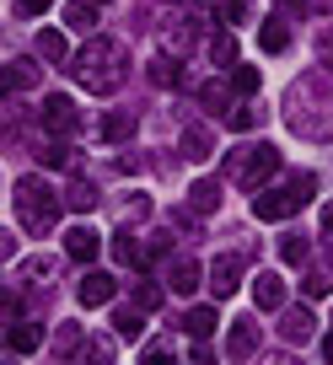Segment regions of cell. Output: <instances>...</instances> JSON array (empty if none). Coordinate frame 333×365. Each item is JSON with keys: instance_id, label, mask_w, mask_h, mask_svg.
Here are the masks:
<instances>
[{"instance_id": "b9f144b4", "label": "cell", "mask_w": 333, "mask_h": 365, "mask_svg": "<svg viewBox=\"0 0 333 365\" xmlns=\"http://www.w3.org/2000/svg\"><path fill=\"white\" fill-rule=\"evenodd\" d=\"M322 360L333 365V333H328V339H322Z\"/></svg>"}, {"instance_id": "3957f363", "label": "cell", "mask_w": 333, "mask_h": 365, "mask_svg": "<svg viewBox=\"0 0 333 365\" xmlns=\"http://www.w3.org/2000/svg\"><path fill=\"white\" fill-rule=\"evenodd\" d=\"M280 167H285V156H280L275 145H237L226 156V178L237 182V188H253V194H264Z\"/></svg>"}, {"instance_id": "d6986e66", "label": "cell", "mask_w": 333, "mask_h": 365, "mask_svg": "<svg viewBox=\"0 0 333 365\" xmlns=\"http://www.w3.org/2000/svg\"><path fill=\"white\" fill-rule=\"evenodd\" d=\"M135 124H140L135 113H108L103 124H97V135H103L108 145H118V140H129V135H135Z\"/></svg>"}, {"instance_id": "f546056e", "label": "cell", "mask_w": 333, "mask_h": 365, "mask_svg": "<svg viewBox=\"0 0 333 365\" xmlns=\"http://www.w3.org/2000/svg\"><path fill=\"white\" fill-rule=\"evenodd\" d=\"M231 86H237L242 97H253V91H258V70L253 65H237V70H231Z\"/></svg>"}, {"instance_id": "f35d334b", "label": "cell", "mask_w": 333, "mask_h": 365, "mask_svg": "<svg viewBox=\"0 0 333 365\" xmlns=\"http://www.w3.org/2000/svg\"><path fill=\"white\" fill-rule=\"evenodd\" d=\"M167 247H173V237H167V231H156V237H150V247H145V252H150V258H161V252H167Z\"/></svg>"}, {"instance_id": "ffe728a7", "label": "cell", "mask_w": 333, "mask_h": 365, "mask_svg": "<svg viewBox=\"0 0 333 365\" xmlns=\"http://www.w3.org/2000/svg\"><path fill=\"white\" fill-rule=\"evenodd\" d=\"M140 328H145V312L140 307H118L113 312V333L118 339H140Z\"/></svg>"}, {"instance_id": "52a82bcc", "label": "cell", "mask_w": 333, "mask_h": 365, "mask_svg": "<svg viewBox=\"0 0 333 365\" xmlns=\"http://www.w3.org/2000/svg\"><path fill=\"white\" fill-rule=\"evenodd\" d=\"M113 290H118V279H113V274L92 269V274H86V279L76 285V301H81V307H108V301H113Z\"/></svg>"}, {"instance_id": "83f0119b", "label": "cell", "mask_w": 333, "mask_h": 365, "mask_svg": "<svg viewBox=\"0 0 333 365\" xmlns=\"http://www.w3.org/2000/svg\"><path fill=\"white\" fill-rule=\"evenodd\" d=\"M108 247H113V258H118V263H140V247H135V231H129V226L118 231V237L108 242Z\"/></svg>"}, {"instance_id": "277c9868", "label": "cell", "mask_w": 333, "mask_h": 365, "mask_svg": "<svg viewBox=\"0 0 333 365\" xmlns=\"http://www.w3.org/2000/svg\"><path fill=\"white\" fill-rule=\"evenodd\" d=\"M312 194H317V178H312V172H290V182L264 188V194L253 199V215H258V220H290Z\"/></svg>"}, {"instance_id": "ab89813d", "label": "cell", "mask_w": 333, "mask_h": 365, "mask_svg": "<svg viewBox=\"0 0 333 365\" xmlns=\"http://www.w3.org/2000/svg\"><path fill=\"white\" fill-rule=\"evenodd\" d=\"M322 237H328V242H333V205H328V210H322Z\"/></svg>"}, {"instance_id": "d590c367", "label": "cell", "mask_w": 333, "mask_h": 365, "mask_svg": "<svg viewBox=\"0 0 333 365\" xmlns=\"http://www.w3.org/2000/svg\"><path fill=\"white\" fill-rule=\"evenodd\" d=\"M167 48H173V54H188V48H194V33H188V27H173V38H167Z\"/></svg>"}, {"instance_id": "30bf717a", "label": "cell", "mask_w": 333, "mask_h": 365, "mask_svg": "<svg viewBox=\"0 0 333 365\" xmlns=\"http://www.w3.org/2000/svg\"><path fill=\"white\" fill-rule=\"evenodd\" d=\"M65 252H70L76 263H92L97 252H103V237H97L92 226H70V231H65Z\"/></svg>"}, {"instance_id": "484cf974", "label": "cell", "mask_w": 333, "mask_h": 365, "mask_svg": "<svg viewBox=\"0 0 333 365\" xmlns=\"http://www.w3.org/2000/svg\"><path fill=\"white\" fill-rule=\"evenodd\" d=\"M280 258L285 263H312L307 258V237H301V231H285V237H280Z\"/></svg>"}, {"instance_id": "603a6c76", "label": "cell", "mask_w": 333, "mask_h": 365, "mask_svg": "<svg viewBox=\"0 0 333 365\" xmlns=\"http://www.w3.org/2000/svg\"><path fill=\"white\" fill-rule=\"evenodd\" d=\"M210 59H215V65L220 70H237V38H231V33H215V38H210Z\"/></svg>"}, {"instance_id": "e575fe53", "label": "cell", "mask_w": 333, "mask_h": 365, "mask_svg": "<svg viewBox=\"0 0 333 365\" xmlns=\"http://www.w3.org/2000/svg\"><path fill=\"white\" fill-rule=\"evenodd\" d=\"M140 365H173V349H167V344H150V349L140 354Z\"/></svg>"}, {"instance_id": "8992f818", "label": "cell", "mask_w": 333, "mask_h": 365, "mask_svg": "<svg viewBox=\"0 0 333 365\" xmlns=\"http://www.w3.org/2000/svg\"><path fill=\"white\" fill-rule=\"evenodd\" d=\"M38 118H43L48 135H70V129H76V103H70L65 91H48V97H43V113H38Z\"/></svg>"}, {"instance_id": "2e32d148", "label": "cell", "mask_w": 333, "mask_h": 365, "mask_svg": "<svg viewBox=\"0 0 333 365\" xmlns=\"http://www.w3.org/2000/svg\"><path fill=\"white\" fill-rule=\"evenodd\" d=\"M6 344H11V354H33L43 344V328L38 322H16V328H6Z\"/></svg>"}, {"instance_id": "f1b7e54d", "label": "cell", "mask_w": 333, "mask_h": 365, "mask_svg": "<svg viewBox=\"0 0 333 365\" xmlns=\"http://www.w3.org/2000/svg\"><path fill=\"white\" fill-rule=\"evenodd\" d=\"M226 124L247 135V129H258V124H264V113H258V108H231V113H226Z\"/></svg>"}, {"instance_id": "7c38bea8", "label": "cell", "mask_w": 333, "mask_h": 365, "mask_svg": "<svg viewBox=\"0 0 333 365\" xmlns=\"http://www.w3.org/2000/svg\"><path fill=\"white\" fill-rule=\"evenodd\" d=\"M167 290H173V296H194L199 290V263L194 258H173L167 263Z\"/></svg>"}, {"instance_id": "5b68a950", "label": "cell", "mask_w": 333, "mask_h": 365, "mask_svg": "<svg viewBox=\"0 0 333 365\" xmlns=\"http://www.w3.org/2000/svg\"><path fill=\"white\" fill-rule=\"evenodd\" d=\"M258 339H264V333H258V322H253V317H237V322H231V333H226V360H231V365L253 360V354H258Z\"/></svg>"}, {"instance_id": "ac0fdd59", "label": "cell", "mask_w": 333, "mask_h": 365, "mask_svg": "<svg viewBox=\"0 0 333 365\" xmlns=\"http://www.w3.org/2000/svg\"><path fill=\"white\" fill-rule=\"evenodd\" d=\"M188 205H194V215H210V210L220 205V182L215 178H199L194 188H188Z\"/></svg>"}, {"instance_id": "9c48e42d", "label": "cell", "mask_w": 333, "mask_h": 365, "mask_svg": "<svg viewBox=\"0 0 333 365\" xmlns=\"http://www.w3.org/2000/svg\"><path fill=\"white\" fill-rule=\"evenodd\" d=\"M301 296H307V307H312V301H322V296H333V263L328 258L307 263V274H301Z\"/></svg>"}, {"instance_id": "d6a6232c", "label": "cell", "mask_w": 333, "mask_h": 365, "mask_svg": "<svg viewBox=\"0 0 333 365\" xmlns=\"http://www.w3.org/2000/svg\"><path fill=\"white\" fill-rule=\"evenodd\" d=\"M70 156H76L70 145H43V156H38V161H43V167H70Z\"/></svg>"}, {"instance_id": "7a4b0ae2", "label": "cell", "mask_w": 333, "mask_h": 365, "mask_svg": "<svg viewBox=\"0 0 333 365\" xmlns=\"http://www.w3.org/2000/svg\"><path fill=\"white\" fill-rule=\"evenodd\" d=\"M11 205H16V220H22L33 237L54 231V220H59V199H54V188H48L43 178H16Z\"/></svg>"}, {"instance_id": "44dd1931", "label": "cell", "mask_w": 333, "mask_h": 365, "mask_svg": "<svg viewBox=\"0 0 333 365\" xmlns=\"http://www.w3.org/2000/svg\"><path fill=\"white\" fill-rule=\"evenodd\" d=\"M65 27H97V0H65Z\"/></svg>"}, {"instance_id": "cb8c5ba5", "label": "cell", "mask_w": 333, "mask_h": 365, "mask_svg": "<svg viewBox=\"0 0 333 365\" xmlns=\"http://www.w3.org/2000/svg\"><path fill=\"white\" fill-rule=\"evenodd\" d=\"M38 59H65V33H59V27H43V33H38Z\"/></svg>"}, {"instance_id": "7bdbcfd3", "label": "cell", "mask_w": 333, "mask_h": 365, "mask_svg": "<svg viewBox=\"0 0 333 365\" xmlns=\"http://www.w3.org/2000/svg\"><path fill=\"white\" fill-rule=\"evenodd\" d=\"M103 6H108V0H103Z\"/></svg>"}, {"instance_id": "836d02e7", "label": "cell", "mask_w": 333, "mask_h": 365, "mask_svg": "<svg viewBox=\"0 0 333 365\" xmlns=\"http://www.w3.org/2000/svg\"><path fill=\"white\" fill-rule=\"evenodd\" d=\"M220 16H226V22H247V16H253V6H247V0H226V6H220Z\"/></svg>"}, {"instance_id": "8fae6325", "label": "cell", "mask_w": 333, "mask_h": 365, "mask_svg": "<svg viewBox=\"0 0 333 365\" xmlns=\"http://www.w3.org/2000/svg\"><path fill=\"white\" fill-rule=\"evenodd\" d=\"M312 328H317V317H312V307H290L285 317H280V339L285 344H307Z\"/></svg>"}, {"instance_id": "4fadbf2b", "label": "cell", "mask_w": 333, "mask_h": 365, "mask_svg": "<svg viewBox=\"0 0 333 365\" xmlns=\"http://www.w3.org/2000/svg\"><path fill=\"white\" fill-rule=\"evenodd\" d=\"M253 301H258L264 312H280V307H285V279H280L275 269H264V274L253 279Z\"/></svg>"}, {"instance_id": "74e56055", "label": "cell", "mask_w": 333, "mask_h": 365, "mask_svg": "<svg viewBox=\"0 0 333 365\" xmlns=\"http://www.w3.org/2000/svg\"><path fill=\"white\" fill-rule=\"evenodd\" d=\"M48 6H54V0H16V11H22V16H38V11H48Z\"/></svg>"}, {"instance_id": "5bb4252c", "label": "cell", "mask_w": 333, "mask_h": 365, "mask_svg": "<svg viewBox=\"0 0 333 365\" xmlns=\"http://www.w3.org/2000/svg\"><path fill=\"white\" fill-rule=\"evenodd\" d=\"M183 328H188V339H194V344H205L210 333L220 328V322H215V307H188V312H183Z\"/></svg>"}, {"instance_id": "4dcf8cb0", "label": "cell", "mask_w": 333, "mask_h": 365, "mask_svg": "<svg viewBox=\"0 0 333 365\" xmlns=\"http://www.w3.org/2000/svg\"><path fill=\"white\" fill-rule=\"evenodd\" d=\"M135 307H140V312H156V307H161V290L150 285V279H140V285H135Z\"/></svg>"}, {"instance_id": "e0dca14e", "label": "cell", "mask_w": 333, "mask_h": 365, "mask_svg": "<svg viewBox=\"0 0 333 365\" xmlns=\"http://www.w3.org/2000/svg\"><path fill=\"white\" fill-rule=\"evenodd\" d=\"M210 150H215L210 129H205V124H188V129H183V156H188V161H210Z\"/></svg>"}, {"instance_id": "60d3db41", "label": "cell", "mask_w": 333, "mask_h": 365, "mask_svg": "<svg viewBox=\"0 0 333 365\" xmlns=\"http://www.w3.org/2000/svg\"><path fill=\"white\" fill-rule=\"evenodd\" d=\"M264 365H301V360H290V354H269Z\"/></svg>"}, {"instance_id": "ba28073f", "label": "cell", "mask_w": 333, "mask_h": 365, "mask_svg": "<svg viewBox=\"0 0 333 365\" xmlns=\"http://www.w3.org/2000/svg\"><path fill=\"white\" fill-rule=\"evenodd\" d=\"M237 285H242V258H237V252H231V258H215V263H210V290H215L220 301L237 296Z\"/></svg>"}, {"instance_id": "7402d4cb", "label": "cell", "mask_w": 333, "mask_h": 365, "mask_svg": "<svg viewBox=\"0 0 333 365\" xmlns=\"http://www.w3.org/2000/svg\"><path fill=\"white\" fill-rule=\"evenodd\" d=\"M150 81H156V86H178V81H183L178 59L173 54H156V59H150Z\"/></svg>"}, {"instance_id": "8d00e7d4", "label": "cell", "mask_w": 333, "mask_h": 365, "mask_svg": "<svg viewBox=\"0 0 333 365\" xmlns=\"http://www.w3.org/2000/svg\"><path fill=\"white\" fill-rule=\"evenodd\" d=\"M108 354H113V344H86V360L92 365H108Z\"/></svg>"}, {"instance_id": "6da1fadb", "label": "cell", "mask_w": 333, "mask_h": 365, "mask_svg": "<svg viewBox=\"0 0 333 365\" xmlns=\"http://www.w3.org/2000/svg\"><path fill=\"white\" fill-rule=\"evenodd\" d=\"M70 65H76V81H81L86 91H103V97H108V91L124 86L129 54H124V43H118V38H92V43L81 48Z\"/></svg>"}, {"instance_id": "1f68e13d", "label": "cell", "mask_w": 333, "mask_h": 365, "mask_svg": "<svg viewBox=\"0 0 333 365\" xmlns=\"http://www.w3.org/2000/svg\"><path fill=\"white\" fill-rule=\"evenodd\" d=\"M199 103H205L210 113H220V108H226V86H220V81H210V86L199 91Z\"/></svg>"}, {"instance_id": "4316f807", "label": "cell", "mask_w": 333, "mask_h": 365, "mask_svg": "<svg viewBox=\"0 0 333 365\" xmlns=\"http://www.w3.org/2000/svg\"><path fill=\"white\" fill-rule=\"evenodd\" d=\"M65 205H70V210H97V188H92L86 178H76V182H70V199H65Z\"/></svg>"}, {"instance_id": "9a60e30c", "label": "cell", "mask_w": 333, "mask_h": 365, "mask_svg": "<svg viewBox=\"0 0 333 365\" xmlns=\"http://www.w3.org/2000/svg\"><path fill=\"white\" fill-rule=\"evenodd\" d=\"M38 81V59H27V54H16V59H6V91H27Z\"/></svg>"}, {"instance_id": "d4e9b609", "label": "cell", "mask_w": 333, "mask_h": 365, "mask_svg": "<svg viewBox=\"0 0 333 365\" xmlns=\"http://www.w3.org/2000/svg\"><path fill=\"white\" fill-rule=\"evenodd\" d=\"M258 43H264L269 54H285V48H290V33H285V22H264V27H258Z\"/></svg>"}]
</instances>
